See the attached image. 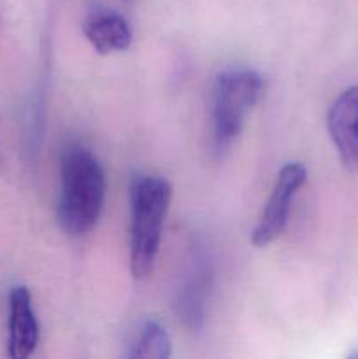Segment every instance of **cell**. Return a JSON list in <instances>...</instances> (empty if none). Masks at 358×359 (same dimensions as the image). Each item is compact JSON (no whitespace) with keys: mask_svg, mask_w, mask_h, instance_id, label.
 <instances>
[{"mask_svg":"<svg viewBox=\"0 0 358 359\" xmlns=\"http://www.w3.org/2000/svg\"><path fill=\"white\" fill-rule=\"evenodd\" d=\"M171 198L172 186L167 179L144 175L133 182L130 270L135 279H146L153 272Z\"/></svg>","mask_w":358,"mask_h":359,"instance_id":"7a4b0ae2","label":"cell"},{"mask_svg":"<svg viewBox=\"0 0 358 359\" xmlns=\"http://www.w3.org/2000/svg\"><path fill=\"white\" fill-rule=\"evenodd\" d=\"M305 181H307V168L298 161L286 163L281 168L274 182L272 193L251 233V242L255 248H267L283 235L290 217L291 202Z\"/></svg>","mask_w":358,"mask_h":359,"instance_id":"277c9868","label":"cell"},{"mask_svg":"<svg viewBox=\"0 0 358 359\" xmlns=\"http://www.w3.org/2000/svg\"><path fill=\"white\" fill-rule=\"evenodd\" d=\"M88 42L100 55L125 51L132 44V28L116 13H97L84 23Z\"/></svg>","mask_w":358,"mask_h":359,"instance_id":"ba28073f","label":"cell"},{"mask_svg":"<svg viewBox=\"0 0 358 359\" xmlns=\"http://www.w3.org/2000/svg\"><path fill=\"white\" fill-rule=\"evenodd\" d=\"M172 353L171 339L167 330L157 321H146L137 332L135 340L130 346L128 358L144 359H167Z\"/></svg>","mask_w":358,"mask_h":359,"instance_id":"9c48e42d","label":"cell"},{"mask_svg":"<svg viewBox=\"0 0 358 359\" xmlns=\"http://www.w3.org/2000/svg\"><path fill=\"white\" fill-rule=\"evenodd\" d=\"M211 287V266L206 258H195L178 291V316L192 332L204 326L206 298Z\"/></svg>","mask_w":358,"mask_h":359,"instance_id":"52a82bcc","label":"cell"},{"mask_svg":"<svg viewBox=\"0 0 358 359\" xmlns=\"http://www.w3.org/2000/svg\"><path fill=\"white\" fill-rule=\"evenodd\" d=\"M126 2H128V0H126Z\"/></svg>","mask_w":358,"mask_h":359,"instance_id":"30bf717a","label":"cell"},{"mask_svg":"<svg viewBox=\"0 0 358 359\" xmlns=\"http://www.w3.org/2000/svg\"><path fill=\"white\" fill-rule=\"evenodd\" d=\"M263 91L262 76L255 70H227L213 88V142L218 153L241 133L244 119Z\"/></svg>","mask_w":358,"mask_h":359,"instance_id":"3957f363","label":"cell"},{"mask_svg":"<svg viewBox=\"0 0 358 359\" xmlns=\"http://www.w3.org/2000/svg\"><path fill=\"white\" fill-rule=\"evenodd\" d=\"M62 189L58 221L69 235L88 233L97 224L105 200V174L88 147L69 146L60 163Z\"/></svg>","mask_w":358,"mask_h":359,"instance_id":"6da1fadb","label":"cell"},{"mask_svg":"<svg viewBox=\"0 0 358 359\" xmlns=\"http://www.w3.org/2000/svg\"><path fill=\"white\" fill-rule=\"evenodd\" d=\"M39 344V323L32 307L30 291L14 286L9 293L7 318V354L13 359H27Z\"/></svg>","mask_w":358,"mask_h":359,"instance_id":"8992f818","label":"cell"},{"mask_svg":"<svg viewBox=\"0 0 358 359\" xmlns=\"http://www.w3.org/2000/svg\"><path fill=\"white\" fill-rule=\"evenodd\" d=\"M326 126L343 167L358 172V86H350L336 98Z\"/></svg>","mask_w":358,"mask_h":359,"instance_id":"5b68a950","label":"cell"}]
</instances>
